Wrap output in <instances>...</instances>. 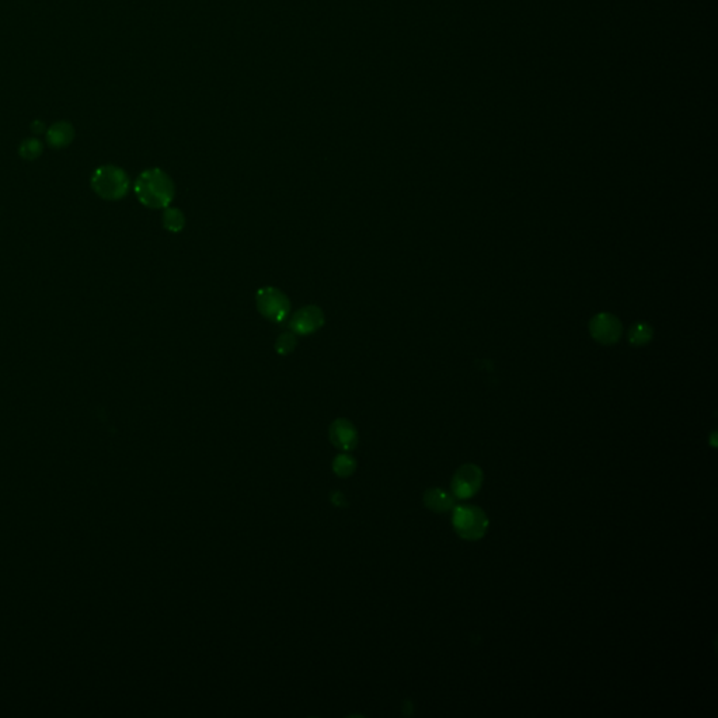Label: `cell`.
Masks as SVG:
<instances>
[{"mask_svg":"<svg viewBox=\"0 0 718 718\" xmlns=\"http://www.w3.org/2000/svg\"><path fill=\"white\" fill-rule=\"evenodd\" d=\"M72 130L70 126L66 125V123H57L52 126V130L48 132V139H50V143L55 148H61V146H65L70 142L72 139Z\"/></svg>","mask_w":718,"mask_h":718,"instance_id":"obj_11","label":"cell"},{"mask_svg":"<svg viewBox=\"0 0 718 718\" xmlns=\"http://www.w3.org/2000/svg\"><path fill=\"white\" fill-rule=\"evenodd\" d=\"M483 472L476 464H463L452 479V492L459 499L475 497L483 486Z\"/></svg>","mask_w":718,"mask_h":718,"instance_id":"obj_5","label":"cell"},{"mask_svg":"<svg viewBox=\"0 0 718 718\" xmlns=\"http://www.w3.org/2000/svg\"><path fill=\"white\" fill-rule=\"evenodd\" d=\"M135 194L145 206L161 209L170 206L176 187L172 177L166 172L160 168H149L137 179Z\"/></svg>","mask_w":718,"mask_h":718,"instance_id":"obj_1","label":"cell"},{"mask_svg":"<svg viewBox=\"0 0 718 718\" xmlns=\"http://www.w3.org/2000/svg\"><path fill=\"white\" fill-rule=\"evenodd\" d=\"M256 302L259 312L274 323H283L290 312V302L286 295L274 288V286H266L259 289L256 295Z\"/></svg>","mask_w":718,"mask_h":718,"instance_id":"obj_4","label":"cell"},{"mask_svg":"<svg viewBox=\"0 0 718 718\" xmlns=\"http://www.w3.org/2000/svg\"><path fill=\"white\" fill-rule=\"evenodd\" d=\"M41 145L37 141H27L21 146V154L27 159H34L39 154Z\"/></svg>","mask_w":718,"mask_h":718,"instance_id":"obj_15","label":"cell"},{"mask_svg":"<svg viewBox=\"0 0 718 718\" xmlns=\"http://www.w3.org/2000/svg\"><path fill=\"white\" fill-rule=\"evenodd\" d=\"M453 508V528L461 539L479 540L487 533L488 518L479 506L464 503L455 505Z\"/></svg>","mask_w":718,"mask_h":718,"instance_id":"obj_2","label":"cell"},{"mask_svg":"<svg viewBox=\"0 0 718 718\" xmlns=\"http://www.w3.org/2000/svg\"><path fill=\"white\" fill-rule=\"evenodd\" d=\"M295 347H297V337L295 332H283L278 337L275 343V350L279 355H289Z\"/></svg>","mask_w":718,"mask_h":718,"instance_id":"obj_13","label":"cell"},{"mask_svg":"<svg viewBox=\"0 0 718 718\" xmlns=\"http://www.w3.org/2000/svg\"><path fill=\"white\" fill-rule=\"evenodd\" d=\"M332 470L337 476L340 477H348L355 470V460L348 455H340L337 456L332 463Z\"/></svg>","mask_w":718,"mask_h":718,"instance_id":"obj_12","label":"cell"},{"mask_svg":"<svg viewBox=\"0 0 718 718\" xmlns=\"http://www.w3.org/2000/svg\"><path fill=\"white\" fill-rule=\"evenodd\" d=\"M455 502L456 497H452L441 488H431L424 494L426 506L434 512H446L453 508Z\"/></svg>","mask_w":718,"mask_h":718,"instance_id":"obj_9","label":"cell"},{"mask_svg":"<svg viewBox=\"0 0 718 718\" xmlns=\"http://www.w3.org/2000/svg\"><path fill=\"white\" fill-rule=\"evenodd\" d=\"M590 331H592L594 337L604 343V344H612L616 340H619L621 327L620 323L610 315H599L592 320L590 324Z\"/></svg>","mask_w":718,"mask_h":718,"instance_id":"obj_8","label":"cell"},{"mask_svg":"<svg viewBox=\"0 0 718 718\" xmlns=\"http://www.w3.org/2000/svg\"><path fill=\"white\" fill-rule=\"evenodd\" d=\"M330 441L341 450H352L358 443L357 428L346 418L335 419L330 426Z\"/></svg>","mask_w":718,"mask_h":718,"instance_id":"obj_7","label":"cell"},{"mask_svg":"<svg viewBox=\"0 0 718 718\" xmlns=\"http://www.w3.org/2000/svg\"><path fill=\"white\" fill-rule=\"evenodd\" d=\"M92 187L99 197L110 201L121 199L130 190V179L126 173L115 166H103L94 172Z\"/></svg>","mask_w":718,"mask_h":718,"instance_id":"obj_3","label":"cell"},{"mask_svg":"<svg viewBox=\"0 0 718 718\" xmlns=\"http://www.w3.org/2000/svg\"><path fill=\"white\" fill-rule=\"evenodd\" d=\"M324 313L317 306H305L295 313L289 321V328L298 335H309L320 330L324 324Z\"/></svg>","mask_w":718,"mask_h":718,"instance_id":"obj_6","label":"cell"},{"mask_svg":"<svg viewBox=\"0 0 718 718\" xmlns=\"http://www.w3.org/2000/svg\"><path fill=\"white\" fill-rule=\"evenodd\" d=\"M163 226L172 233H179L186 226V217L179 208H164Z\"/></svg>","mask_w":718,"mask_h":718,"instance_id":"obj_10","label":"cell"},{"mask_svg":"<svg viewBox=\"0 0 718 718\" xmlns=\"http://www.w3.org/2000/svg\"><path fill=\"white\" fill-rule=\"evenodd\" d=\"M651 330L646 324H636L630 331V341L632 344H644L650 340Z\"/></svg>","mask_w":718,"mask_h":718,"instance_id":"obj_14","label":"cell"}]
</instances>
